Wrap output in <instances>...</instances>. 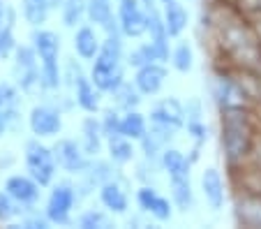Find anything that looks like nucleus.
<instances>
[{
    "instance_id": "f3484780",
    "label": "nucleus",
    "mask_w": 261,
    "mask_h": 229,
    "mask_svg": "<svg viewBox=\"0 0 261 229\" xmlns=\"http://www.w3.org/2000/svg\"><path fill=\"white\" fill-rule=\"evenodd\" d=\"M201 194L213 211H222L227 201V181L217 167H208L201 171Z\"/></svg>"
},
{
    "instance_id": "aec40b11",
    "label": "nucleus",
    "mask_w": 261,
    "mask_h": 229,
    "mask_svg": "<svg viewBox=\"0 0 261 229\" xmlns=\"http://www.w3.org/2000/svg\"><path fill=\"white\" fill-rule=\"evenodd\" d=\"M72 95H74L76 107H79L81 111H86V114H97V111L102 109V90L90 81L88 74L81 77V79L74 84Z\"/></svg>"
},
{
    "instance_id": "c85d7f7f",
    "label": "nucleus",
    "mask_w": 261,
    "mask_h": 229,
    "mask_svg": "<svg viewBox=\"0 0 261 229\" xmlns=\"http://www.w3.org/2000/svg\"><path fill=\"white\" fill-rule=\"evenodd\" d=\"M148 118L141 114L139 109H129V111H123V125H120V130H123V135L129 137V139L139 141L143 135L148 132Z\"/></svg>"
},
{
    "instance_id": "5701e85b",
    "label": "nucleus",
    "mask_w": 261,
    "mask_h": 229,
    "mask_svg": "<svg viewBox=\"0 0 261 229\" xmlns=\"http://www.w3.org/2000/svg\"><path fill=\"white\" fill-rule=\"evenodd\" d=\"M160 167H162V171H167L169 179H180V176H190L192 160L182 153V150L167 146L162 150V155H160Z\"/></svg>"
},
{
    "instance_id": "473e14b6",
    "label": "nucleus",
    "mask_w": 261,
    "mask_h": 229,
    "mask_svg": "<svg viewBox=\"0 0 261 229\" xmlns=\"http://www.w3.org/2000/svg\"><path fill=\"white\" fill-rule=\"evenodd\" d=\"M76 224L84 229H107L114 227V220L107 209H88L76 218Z\"/></svg>"
},
{
    "instance_id": "7ed1b4c3",
    "label": "nucleus",
    "mask_w": 261,
    "mask_h": 229,
    "mask_svg": "<svg viewBox=\"0 0 261 229\" xmlns=\"http://www.w3.org/2000/svg\"><path fill=\"white\" fill-rule=\"evenodd\" d=\"M23 162H25V171H28L42 188L54 185L56 174H58V162H56V158H54V148L42 144L40 137H33V139L25 141Z\"/></svg>"
},
{
    "instance_id": "6e6552de",
    "label": "nucleus",
    "mask_w": 261,
    "mask_h": 229,
    "mask_svg": "<svg viewBox=\"0 0 261 229\" xmlns=\"http://www.w3.org/2000/svg\"><path fill=\"white\" fill-rule=\"evenodd\" d=\"M28 128L33 137L40 139H54L63 132V111L56 109L54 105H35L28 114Z\"/></svg>"
},
{
    "instance_id": "c756f323",
    "label": "nucleus",
    "mask_w": 261,
    "mask_h": 229,
    "mask_svg": "<svg viewBox=\"0 0 261 229\" xmlns=\"http://www.w3.org/2000/svg\"><path fill=\"white\" fill-rule=\"evenodd\" d=\"M86 5L88 0H63L60 5V19L65 28H79L86 19Z\"/></svg>"
},
{
    "instance_id": "1a4fd4ad",
    "label": "nucleus",
    "mask_w": 261,
    "mask_h": 229,
    "mask_svg": "<svg viewBox=\"0 0 261 229\" xmlns=\"http://www.w3.org/2000/svg\"><path fill=\"white\" fill-rule=\"evenodd\" d=\"M118 23L120 30L127 40H139V37L146 35L148 30V14L146 7L139 3V0H118Z\"/></svg>"
},
{
    "instance_id": "4c0bfd02",
    "label": "nucleus",
    "mask_w": 261,
    "mask_h": 229,
    "mask_svg": "<svg viewBox=\"0 0 261 229\" xmlns=\"http://www.w3.org/2000/svg\"><path fill=\"white\" fill-rule=\"evenodd\" d=\"M158 169H162L158 160H148V158H143L141 162L137 165V174H134V179L141 181V185H153L155 176H158Z\"/></svg>"
},
{
    "instance_id": "393cba45",
    "label": "nucleus",
    "mask_w": 261,
    "mask_h": 229,
    "mask_svg": "<svg viewBox=\"0 0 261 229\" xmlns=\"http://www.w3.org/2000/svg\"><path fill=\"white\" fill-rule=\"evenodd\" d=\"M54 5L51 0H21V16L30 28H42L49 21Z\"/></svg>"
},
{
    "instance_id": "bb28decb",
    "label": "nucleus",
    "mask_w": 261,
    "mask_h": 229,
    "mask_svg": "<svg viewBox=\"0 0 261 229\" xmlns=\"http://www.w3.org/2000/svg\"><path fill=\"white\" fill-rule=\"evenodd\" d=\"M109 95H111L114 107H118L120 111L139 109V105H141V100H143V93L137 88V84H134V81H127V79H125L114 93H109Z\"/></svg>"
},
{
    "instance_id": "58836bf2",
    "label": "nucleus",
    "mask_w": 261,
    "mask_h": 229,
    "mask_svg": "<svg viewBox=\"0 0 261 229\" xmlns=\"http://www.w3.org/2000/svg\"><path fill=\"white\" fill-rule=\"evenodd\" d=\"M81 77H86L81 63L76 58H69L67 63L63 65V86H67V88H74V84H76Z\"/></svg>"
},
{
    "instance_id": "9d476101",
    "label": "nucleus",
    "mask_w": 261,
    "mask_h": 229,
    "mask_svg": "<svg viewBox=\"0 0 261 229\" xmlns=\"http://www.w3.org/2000/svg\"><path fill=\"white\" fill-rule=\"evenodd\" d=\"M137 204L141 209V213L150 215L158 222H169L173 218V209H176L173 201L164 194H160L155 185H141L137 190Z\"/></svg>"
},
{
    "instance_id": "dca6fc26",
    "label": "nucleus",
    "mask_w": 261,
    "mask_h": 229,
    "mask_svg": "<svg viewBox=\"0 0 261 229\" xmlns=\"http://www.w3.org/2000/svg\"><path fill=\"white\" fill-rule=\"evenodd\" d=\"M167 77H169L167 65L160 63V60H155V63H148V65H143V67H139V70H134L132 81L143 93V97H153V95H158L160 90L164 88Z\"/></svg>"
},
{
    "instance_id": "f03ea898",
    "label": "nucleus",
    "mask_w": 261,
    "mask_h": 229,
    "mask_svg": "<svg viewBox=\"0 0 261 229\" xmlns=\"http://www.w3.org/2000/svg\"><path fill=\"white\" fill-rule=\"evenodd\" d=\"M30 44L37 51L40 58V70L42 79L40 86L44 93H54V90L63 88V65H60V35L49 28H33L30 33Z\"/></svg>"
},
{
    "instance_id": "37998d69",
    "label": "nucleus",
    "mask_w": 261,
    "mask_h": 229,
    "mask_svg": "<svg viewBox=\"0 0 261 229\" xmlns=\"http://www.w3.org/2000/svg\"><path fill=\"white\" fill-rule=\"evenodd\" d=\"M51 5H54V10H58V7L63 5V0H51Z\"/></svg>"
},
{
    "instance_id": "4be33fe9",
    "label": "nucleus",
    "mask_w": 261,
    "mask_h": 229,
    "mask_svg": "<svg viewBox=\"0 0 261 229\" xmlns=\"http://www.w3.org/2000/svg\"><path fill=\"white\" fill-rule=\"evenodd\" d=\"M162 16H164V26H167L171 40L182 37V33H185L188 26H190V14H188V10H185V5L178 3V0L164 3L162 5Z\"/></svg>"
},
{
    "instance_id": "f8f14e48",
    "label": "nucleus",
    "mask_w": 261,
    "mask_h": 229,
    "mask_svg": "<svg viewBox=\"0 0 261 229\" xmlns=\"http://www.w3.org/2000/svg\"><path fill=\"white\" fill-rule=\"evenodd\" d=\"M118 174V169H116V165L111 162V160H99L97 158H90L88 167H86V171L79 176V183H76V190H79V197H86V194H90L95 188H102L107 181H111L114 176Z\"/></svg>"
},
{
    "instance_id": "4468645a",
    "label": "nucleus",
    "mask_w": 261,
    "mask_h": 229,
    "mask_svg": "<svg viewBox=\"0 0 261 229\" xmlns=\"http://www.w3.org/2000/svg\"><path fill=\"white\" fill-rule=\"evenodd\" d=\"M233 218L241 227H261V194L256 192H233Z\"/></svg>"
},
{
    "instance_id": "20e7f679",
    "label": "nucleus",
    "mask_w": 261,
    "mask_h": 229,
    "mask_svg": "<svg viewBox=\"0 0 261 229\" xmlns=\"http://www.w3.org/2000/svg\"><path fill=\"white\" fill-rule=\"evenodd\" d=\"M211 95L217 109H236V107H254L252 97L238 81L236 70H215L211 81Z\"/></svg>"
},
{
    "instance_id": "2eb2a0df",
    "label": "nucleus",
    "mask_w": 261,
    "mask_h": 229,
    "mask_svg": "<svg viewBox=\"0 0 261 229\" xmlns=\"http://www.w3.org/2000/svg\"><path fill=\"white\" fill-rule=\"evenodd\" d=\"M5 190L19 206H37L42 199V185L30 174H12L5 181Z\"/></svg>"
},
{
    "instance_id": "f704fd0d",
    "label": "nucleus",
    "mask_w": 261,
    "mask_h": 229,
    "mask_svg": "<svg viewBox=\"0 0 261 229\" xmlns=\"http://www.w3.org/2000/svg\"><path fill=\"white\" fill-rule=\"evenodd\" d=\"M99 123H102V132L107 139H111V137H116V135H123V130H120V125H123V111H120L118 107H107V109H102Z\"/></svg>"
},
{
    "instance_id": "cd10ccee",
    "label": "nucleus",
    "mask_w": 261,
    "mask_h": 229,
    "mask_svg": "<svg viewBox=\"0 0 261 229\" xmlns=\"http://www.w3.org/2000/svg\"><path fill=\"white\" fill-rule=\"evenodd\" d=\"M169 63H171V67L176 72H180V74L192 72V67H194V49H192V44H190L188 40H180V37H178L176 44L171 46Z\"/></svg>"
},
{
    "instance_id": "ea45409f",
    "label": "nucleus",
    "mask_w": 261,
    "mask_h": 229,
    "mask_svg": "<svg viewBox=\"0 0 261 229\" xmlns=\"http://www.w3.org/2000/svg\"><path fill=\"white\" fill-rule=\"evenodd\" d=\"M7 10H10V5H5V0H0V28L5 26V19H7Z\"/></svg>"
},
{
    "instance_id": "0eeeda50",
    "label": "nucleus",
    "mask_w": 261,
    "mask_h": 229,
    "mask_svg": "<svg viewBox=\"0 0 261 229\" xmlns=\"http://www.w3.org/2000/svg\"><path fill=\"white\" fill-rule=\"evenodd\" d=\"M54 158L58 162V169H63L69 176H81L90 162V155L84 150L81 141L69 139V137H58L54 146Z\"/></svg>"
},
{
    "instance_id": "c9c22d12",
    "label": "nucleus",
    "mask_w": 261,
    "mask_h": 229,
    "mask_svg": "<svg viewBox=\"0 0 261 229\" xmlns=\"http://www.w3.org/2000/svg\"><path fill=\"white\" fill-rule=\"evenodd\" d=\"M185 130H188V137L197 146H203L208 141V137H211V130H208L203 118H188L185 120Z\"/></svg>"
},
{
    "instance_id": "b1692460",
    "label": "nucleus",
    "mask_w": 261,
    "mask_h": 229,
    "mask_svg": "<svg viewBox=\"0 0 261 229\" xmlns=\"http://www.w3.org/2000/svg\"><path fill=\"white\" fill-rule=\"evenodd\" d=\"M107 153H109V160H111L116 167L129 165V162H134V158H137L134 139H129V137H125V135L111 137V139H107Z\"/></svg>"
},
{
    "instance_id": "39448f33",
    "label": "nucleus",
    "mask_w": 261,
    "mask_h": 229,
    "mask_svg": "<svg viewBox=\"0 0 261 229\" xmlns=\"http://www.w3.org/2000/svg\"><path fill=\"white\" fill-rule=\"evenodd\" d=\"M79 190L72 181H58V183L54 181L44 204V213L51 220V224H58V227L72 224V211L79 204Z\"/></svg>"
},
{
    "instance_id": "ddd939ff",
    "label": "nucleus",
    "mask_w": 261,
    "mask_h": 229,
    "mask_svg": "<svg viewBox=\"0 0 261 229\" xmlns=\"http://www.w3.org/2000/svg\"><path fill=\"white\" fill-rule=\"evenodd\" d=\"M148 118L153 125H162V128L178 132V130L185 128V105L178 97H162L150 107Z\"/></svg>"
},
{
    "instance_id": "72a5a7b5",
    "label": "nucleus",
    "mask_w": 261,
    "mask_h": 229,
    "mask_svg": "<svg viewBox=\"0 0 261 229\" xmlns=\"http://www.w3.org/2000/svg\"><path fill=\"white\" fill-rule=\"evenodd\" d=\"M111 16H114L111 0H88V5H86V19H88L93 26L102 28Z\"/></svg>"
},
{
    "instance_id": "7c9ffc66",
    "label": "nucleus",
    "mask_w": 261,
    "mask_h": 229,
    "mask_svg": "<svg viewBox=\"0 0 261 229\" xmlns=\"http://www.w3.org/2000/svg\"><path fill=\"white\" fill-rule=\"evenodd\" d=\"M155 60H160V56L150 42H141V44H137L132 51L125 54V63H127V67H132V70H139V67H143V65H148V63H155ZM160 63H162V60H160Z\"/></svg>"
},
{
    "instance_id": "a19ab883",
    "label": "nucleus",
    "mask_w": 261,
    "mask_h": 229,
    "mask_svg": "<svg viewBox=\"0 0 261 229\" xmlns=\"http://www.w3.org/2000/svg\"><path fill=\"white\" fill-rule=\"evenodd\" d=\"M5 132H10V130H7V120H5V114H3V109H0V137L5 135Z\"/></svg>"
},
{
    "instance_id": "79ce46f5",
    "label": "nucleus",
    "mask_w": 261,
    "mask_h": 229,
    "mask_svg": "<svg viewBox=\"0 0 261 229\" xmlns=\"http://www.w3.org/2000/svg\"><path fill=\"white\" fill-rule=\"evenodd\" d=\"M139 3H141V5L146 7V10H150V7H160V5H162L160 0H139Z\"/></svg>"
},
{
    "instance_id": "f257e3e1",
    "label": "nucleus",
    "mask_w": 261,
    "mask_h": 229,
    "mask_svg": "<svg viewBox=\"0 0 261 229\" xmlns=\"http://www.w3.org/2000/svg\"><path fill=\"white\" fill-rule=\"evenodd\" d=\"M259 130L261 123L252 107H236V109L220 111V146L227 169L245 165L252 158Z\"/></svg>"
},
{
    "instance_id": "9b49d317",
    "label": "nucleus",
    "mask_w": 261,
    "mask_h": 229,
    "mask_svg": "<svg viewBox=\"0 0 261 229\" xmlns=\"http://www.w3.org/2000/svg\"><path fill=\"white\" fill-rule=\"evenodd\" d=\"M99 201L111 215H125L129 211V194H127V179L123 174L114 176L111 181L99 188Z\"/></svg>"
},
{
    "instance_id": "412c9836",
    "label": "nucleus",
    "mask_w": 261,
    "mask_h": 229,
    "mask_svg": "<svg viewBox=\"0 0 261 229\" xmlns=\"http://www.w3.org/2000/svg\"><path fill=\"white\" fill-rule=\"evenodd\" d=\"M79 141L90 158H97V155L102 153V148L107 146V137H104V132H102V123H99L97 116L88 114L81 120V139Z\"/></svg>"
},
{
    "instance_id": "a878e982",
    "label": "nucleus",
    "mask_w": 261,
    "mask_h": 229,
    "mask_svg": "<svg viewBox=\"0 0 261 229\" xmlns=\"http://www.w3.org/2000/svg\"><path fill=\"white\" fill-rule=\"evenodd\" d=\"M169 190H171V201L180 213H188L194 209V190L190 183V176L180 179H169Z\"/></svg>"
},
{
    "instance_id": "6ab92c4d",
    "label": "nucleus",
    "mask_w": 261,
    "mask_h": 229,
    "mask_svg": "<svg viewBox=\"0 0 261 229\" xmlns=\"http://www.w3.org/2000/svg\"><path fill=\"white\" fill-rule=\"evenodd\" d=\"M74 54L81 60H95V56L102 49V37L97 33V26H86L81 23L79 28H74Z\"/></svg>"
},
{
    "instance_id": "a211bd4d",
    "label": "nucleus",
    "mask_w": 261,
    "mask_h": 229,
    "mask_svg": "<svg viewBox=\"0 0 261 229\" xmlns=\"http://www.w3.org/2000/svg\"><path fill=\"white\" fill-rule=\"evenodd\" d=\"M0 109L5 114L7 130L21 128V88L12 81H0Z\"/></svg>"
},
{
    "instance_id": "423d86ee",
    "label": "nucleus",
    "mask_w": 261,
    "mask_h": 229,
    "mask_svg": "<svg viewBox=\"0 0 261 229\" xmlns=\"http://www.w3.org/2000/svg\"><path fill=\"white\" fill-rule=\"evenodd\" d=\"M12 58H14L12 74H14V84L21 88V93H33L35 88H42L40 58H37V51L33 49V44H19Z\"/></svg>"
},
{
    "instance_id": "e433bc0d",
    "label": "nucleus",
    "mask_w": 261,
    "mask_h": 229,
    "mask_svg": "<svg viewBox=\"0 0 261 229\" xmlns=\"http://www.w3.org/2000/svg\"><path fill=\"white\" fill-rule=\"evenodd\" d=\"M23 206H19L7 190H0V222H10V220L19 218Z\"/></svg>"
},
{
    "instance_id": "2f4dec72",
    "label": "nucleus",
    "mask_w": 261,
    "mask_h": 229,
    "mask_svg": "<svg viewBox=\"0 0 261 229\" xmlns=\"http://www.w3.org/2000/svg\"><path fill=\"white\" fill-rule=\"evenodd\" d=\"M14 21H16V12L7 10V19H5V26L0 28V58H12L16 51V37H14Z\"/></svg>"
},
{
    "instance_id": "c03bdc74",
    "label": "nucleus",
    "mask_w": 261,
    "mask_h": 229,
    "mask_svg": "<svg viewBox=\"0 0 261 229\" xmlns=\"http://www.w3.org/2000/svg\"><path fill=\"white\" fill-rule=\"evenodd\" d=\"M160 3H162V5H164V3H171V0H160Z\"/></svg>"
}]
</instances>
